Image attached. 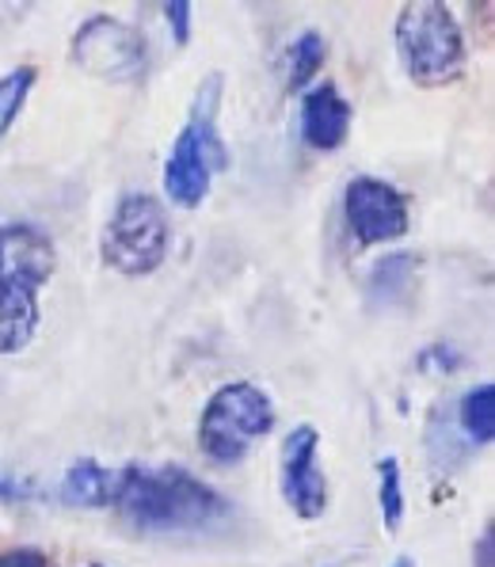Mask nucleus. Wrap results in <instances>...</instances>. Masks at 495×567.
<instances>
[{
    "instance_id": "obj_1",
    "label": "nucleus",
    "mask_w": 495,
    "mask_h": 567,
    "mask_svg": "<svg viewBox=\"0 0 495 567\" xmlns=\"http://www.w3.org/2000/svg\"><path fill=\"white\" fill-rule=\"evenodd\" d=\"M111 507L137 534H206L229 518V499L184 465L118 468Z\"/></svg>"
},
{
    "instance_id": "obj_2",
    "label": "nucleus",
    "mask_w": 495,
    "mask_h": 567,
    "mask_svg": "<svg viewBox=\"0 0 495 567\" xmlns=\"http://www.w3.org/2000/svg\"><path fill=\"white\" fill-rule=\"evenodd\" d=\"M58 248L34 221L0 225V354H20L39 336V290L54 278Z\"/></svg>"
},
{
    "instance_id": "obj_3",
    "label": "nucleus",
    "mask_w": 495,
    "mask_h": 567,
    "mask_svg": "<svg viewBox=\"0 0 495 567\" xmlns=\"http://www.w3.org/2000/svg\"><path fill=\"white\" fill-rule=\"evenodd\" d=\"M225 81L221 73H210L198 84L190 100L187 122L179 126L176 145L164 161V195L179 209H198L210 198L214 176L229 168V150L217 130V111H221Z\"/></svg>"
},
{
    "instance_id": "obj_4",
    "label": "nucleus",
    "mask_w": 495,
    "mask_h": 567,
    "mask_svg": "<svg viewBox=\"0 0 495 567\" xmlns=\"http://www.w3.org/2000/svg\"><path fill=\"white\" fill-rule=\"evenodd\" d=\"M396 58L404 73L420 89H442L465 76L468 47L454 8L439 0H415L396 16Z\"/></svg>"
},
{
    "instance_id": "obj_5",
    "label": "nucleus",
    "mask_w": 495,
    "mask_h": 567,
    "mask_svg": "<svg viewBox=\"0 0 495 567\" xmlns=\"http://www.w3.org/2000/svg\"><path fill=\"white\" fill-rule=\"evenodd\" d=\"M275 400L256 381L214 389L198 415V450L217 468H237L259 439L275 431Z\"/></svg>"
},
{
    "instance_id": "obj_6",
    "label": "nucleus",
    "mask_w": 495,
    "mask_h": 567,
    "mask_svg": "<svg viewBox=\"0 0 495 567\" xmlns=\"http://www.w3.org/2000/svg\"><path fill=\"white\" fill-rule=\"evenodd\" d=\"M172 248V221L168 209L156 195L126 190L111 209L100 237V256L115 275L145 278L164 267Z\"/></svg>"
},
{
    "instance_id": "obj_7",
    "label": "nucleus",
    "mask_w": 495,
    "mask_h": 567,
    "mask_svg": "<svg viewBox=\"0 0 495 567\" xmlns=\"http://www.w3.org/2000/svg\"><path fill=\"white\" fill-rule=\"evenodd\" d=\"M69 58L81 73L107 84H134L149 73V42L145 34L115 16H92L76 28Z\"/></svg>"
},
{
    "instance_id": "obj_8",
    "label": "nucleus",
    "mask_w": 495,
    "mask_h": 567,
    "mask_svg": "<svg viewBox=\"0 0 495 567\" xmlns=\"http://www.w3.org/2000/svg\"><path fill=\"white\" fill-rule=\"evenodd\" d=\"M343 214L351 225V237L359 248L373 244H393L408 237L412 229V214H408V198L393 183L378 176H354L343 187Z\"/></svg>"
},
{
    "instance_id": "obj_9",
    "label": "nucleus",
    "mask_w": 495,
    "mask_h": 567,
    "mask_svg": "<svg viewBox=\"0 0 495 567\" xmlns=\"http://www.w3.org/2000/svg\"><path fill=\"white\" fill-rule=\"evenodd\" d=\"M279 487L282 499L298 518L317 522L328 511V476L320 468V434L317 426H293L282 442L279 457Z\"/></svg>"
},
{
    "instance_id": "obj_10",
    "label": "nucleus",
    "mask_w": 495,
    "mask_h": 567,
    "mask_svg": "<svg viewBox=\"0 0 495 567\" xmlns=\"http://www.w3.org/2000/svg\"><path fill=\"white\" fill-rule=\"evenodd\" d=\"M354 107L343 100V92L332 81L312 84L301 95V142L317 153H336L351 137Z\"/></svg>"
},
{
    "instance_id": "obj_11",
    "label": "nucleus",
    "mask_w": 495,
    "mask_h": 567,
    "mask_svg": "<svg viewBox=\"0 0 495 567\" xmlns=\"http://www.w3.org/2000/svg\"><path fill=\"white\" fill-rule=\"evenodd\" d=\"M118 473L107 465H100L95 457H81L65 468L62 484H58V499L65 507H84V511H107L115 499Z\"/></svg>"
},
{
    "instance_id": "obj_12",
    "label": "nucleus",
    "mask_w": 495,
    "mask_h": 567,
    "mask_svg": "<svg viewBox=\"0 0 495 567\" xmlns=\"http://www.w3.org/2000/svg\"><path fill=\"white\" fill-rule=\"evenodd\" d=\"M423 442H427V461L434 473H457V468L465 465L468 457H473V446L465 442V434L457 431L454 423V408H434L431 419H427V434H423Z\"/></svg>"
},
{
    "instance_id": "obj_13",
    "label": "nucleus",
    "mask_w": 495,
    "mask_h": 567,
    "mask_svg": "<svg viewBox=\"0 0 495 567\" xmlns=\"http://www.w3.org/2000/svg\"><path fill=\"white\" fill-rule=\"evenodd\" d=\"M415 264H420V259L408 256V251L378 259V264L367 270V301L381 305V309H393V305L408 301L412 282H415Z\"/></svg>"
},
{
    "instance_id": "obj_14",
    "label": "nucleus",
    "mask_w": 495,
    "mask_h": 567,
    "mask_svg": "<svg viewBox=\"0 0 495 567\" xmlns=\"http://www.w3.org/2000/svg\"><path fill=\"white\" fill-rule=\"evenodd\" d=\"M454 423L473 450L492 446V439H495V385L492 381H481V385L462 392V400L454 404Z\"/></svg>"
},
{
    "instance_id": "obj_15",
    "label": "nucleus",
    "mask_w": 495,
    "mask_h": 567,
    "mask_svg": "<svg viewBox=\"0 0 495 567\" xmlns=\"http://www.w3.org/2000/svg\"><path fill=\"white\" fill-rule=\"evenodd\" d=\"M324 58H328V42L320 31H301L290 47V69H286V89L290 92H301L317 81V73L324 69Z\"/></svg>"
},
{
    "instance_id": "obj_16",
    "label": "nucleus",
    "mask_w": 495,
    "mask_h": 567,
    "mask_svg": "<svg viewBox=\"0 0 495 567\" xmlns=\"http://www.w3.org/2000/svg\"><path fill=\"white\" fill-rule=\"evenodd\" d=\"M378 507L381 522H385L389 534H396L404 522V476H401V461L396 457H381L378 461Z\"/></svg>"
},
{
    "instance_id": "obj_17",
    "label": "nucleus",
    "mask_w": 495,
    "mask_h": 567,
    "mask_svg": "<svg viewBox=\"0 0 495 567\" xmlns=\"http://www.w3.org/2000/svg\"><path fill=\"white\" fill-rule=\"evenodd\" d=\"M34 65H20L12 69V73L0 76V137L8 134V130L16 126V118H20L23 103H28V95L34 89Z\"/></svg>"
},
{
    "instance_id": "obj_18",
    "label": "nucleus",
    "mask_w": 495,
    "mask_h": 567,
    "mask_svg": "<svg viewBox=\"0 0 495 567\" xmlns=\"http://www.w3.org/2000/svg\"><path fill=\"white\" fill-rule=\"evenodd\" d=\"M190 12H195V8H190L187 0H172V4H164V20H168L172 39H176L179 47H187L190 42Z\"/></svg>"
},
{
    "instance_id": "obj_19",
    "label": "nucleus",
    "mask_w": 495,
    "mask_h": 567,
    "mask_svg": "<svg viewBox=\"0 0 495 567\" xmlns=\"http://www.w3.org/2000/svg\"><path fill=\"white\" fill-rule=\"evenodd\" d=\"M0 567H50V556L42 553V548L16 545V548H4V553H0Z\"/></svg>"
},
{
    "instance_id": "obj_20",
    "label": "nucleus",
    "mask_w": 495,
    "mask_h": 567,
    "mask_svg": "<svg viewBox=\"0 0 495 567\" xmlns=\"http://www.w3.org/2000/svg\"><path fill=\"white\" fill-rule=\"evenodd\" d=\"M473 567H495V534H492V522L484 526L481 540L473 548Z\"/></svg>"
},
{
    "instance_id": "obj_21",
    "label": "nucleus",
    "mask_w": 495,
    "mask_h": 567,
    "mask_svg": "<svg viewBox=\"0 0 495 567\" xmlns=\"http://www.w3.org/2000/svg\"><path fill=\"white\" fill-rule=\"evenodd\" d=\"M393 567H415V560H412V556H396Z\"/></svg>"
},
{
    "instance_id": "obj_22",
    "label": "nucleus",
    "mask_w": 495,
    "mask_h": 567,
    "mask_svg": "<svg viewBox=\"0 0 495 567\" xmlns=\"http://www.w3.org/2000/svg\"><path fill=\"white\" fill-rule=\"evenodd\" d=\"M84 567H103V564H84Z\"/></svg>"
}]
</instances>
